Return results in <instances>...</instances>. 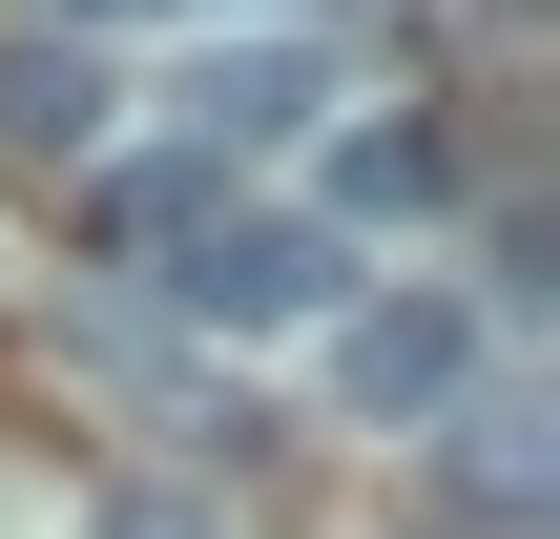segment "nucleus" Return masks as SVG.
Here are the masks:
<instances>
[{"mask_svg": "<svg viewBox=\"0 0 560 539\" xmlns=\"http://www.w3.org/2000/svg\"><path fill=\"white\" fill-rule=\"evenodd\" d=\"M83 229H104L187 332H312V312L353 291L312 208H270L249 166H187V145H166V166H104V208H83Z\"/></svg>", "mask_w": 560, "mask_h": 539, "instance_id": "obj_1", "label": "nucleus"}, {"mask_svg": "<svg viewBox=\"0 0 560 539\" xmlns=\"http://www.w3.org/2000/svg\"><path fill=\"white\" fill-rule=\"evenodd\" d=\"M353 104V62L312 42V21H249V42H208L187 83H166V125H187V166H270V145H312Z\"/></svg>", "mask_w": 560, "mask_h": 539, "instance_id": "obj_2", "label": "nucleus"}, {"mask_svg": "<svg viewBox=\"0 0 560 539\" xmlns=\"http://www.w3.org/2000/svg\"><path fill=\"white\" fill-rule=\"evenodd\" d=\"M478 291H374V312H332V395L353 415H395V436H436L457 395H478Z\"/></svg>", "mask_w": 560, "mask_h": 539, "instance_id": "obj_3", "label": "nucleus"}, {"mask_svg": "<svg viewBox=\"0 0 560 539\" xmlns=\"http://www.w3.org/2000/svg\"><path fill=\"white\" fill-rule=\"evenodd\" d=\"M104 104H125V83H104V42H83V21H21V42H0V166H83V145H104Z\"/></svg>", "mask_w": 560, "mask_h": 539, "instance_id": "obj_4", "label": "nucleus"}, {"mask_svg": "<svg viewBox=\"0 0 560 539\" xmlns=\"http://www.w3.org/2000/svg\"><path fill=\"white\" fill-rule=\"evenodd\" d=\"M332 208H457V145L416 104H374V125H332Z\"/></svg>", "mask_w": 560, "mask_h": 539, "instance_id": "obj_5", "label": "nucleus"}, {"mask_svg": "<svg viewBox=\"0 0 560 539\" xmlns=\"http://www.w3.org/2000/svg\"><path fill=\"white\" fill-rule=\"evenodd\" d=\"M104 539H229V519H208V499H166V478H125V499H104Z\"/></svg>", "mask_w": 560, "mask_h": 539, "instance_id": "obj_6", "label": "nucleus"}, {"mask_svg": "<svg viewBox=\"0 0 560 539\" xmlns=\"http://www.w3.org/2000/svg\"><path fill=\"white\" fill-rule=\"evenodd\" d=\"M395 539H520V519H457V499H416V519H395Z\"/></svg>", "mask_w": 560, "mask_h": 539, "instance_id": "obj_7", "label": "nucleus"}, {"mask_svg": "<svg viewBox=\"0 0 560 539\" xmlns=\"http://www.w3.org/2000/svg\"><path fill=\"white\" fill-rule=\"evenodd\" d=\"M21 21H125V0H21Z\"/></svg>", "mask_w": 560, "mask_h": 539, "instance_id": "obj_8", "label": "nucleus"}]
</instances>
